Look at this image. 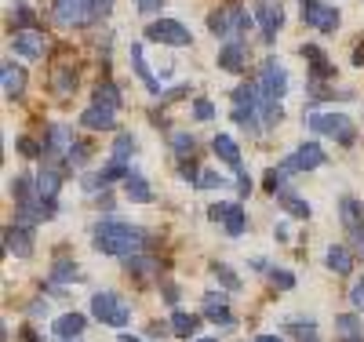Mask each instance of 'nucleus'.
I'll return each mask as SVG.
<instances>
[{"label": "nucleus", "mask_w": 364, "mask_h": 342, "mask_svg": "<svg viewBox=\"0 0 364 342\" xmlns=\"http://www.w3.org/2000/svg\"><path fill=\"white\" fill-rule=\"evenodd\" d=\"M91 244H95V252H102V255L132 259V255L142 252L146 237H142V230L124 226V223H102V226H95V237H91Z\"/></svg>", "instance_id": "obj_1"}, {"label": "nucleus", "mask_w": 364, "mask_h": 342, "mask_svg": "<svg viewBox=\"0 0 364 342\" xmlns=\"http://www.w3.org/2000/svg\"><path fill=\"white\" fill-rule=\"evenodd\" d=\"M146 41H157V44H171V48H190V29L182 26L178 18H157V22H149L146 29Z\"/></svg>", "instance_id": "obj_2"}, {"label": "nucleus", "mask_w": 364, "mask_h": 342, "mask_svg": "<svg viewBox=\"0 0 364 342\" xmlns=\"http://www.w3.org/2000/svg\"><path fill=\"white\" fill-rule=\"evenodd\" d=\"M91 314H95L102 324H109V328H124V324H128V306L120 302L113 292L91 295Z\"/></svg>", "instance_id": "obj_3"}, {"label": "nucleus", "mask_w": 364, "mask_h": 342, "mask_svg": "<svg viewBox=\"0 0 364 342\" xmlns=\"http://www.w3.org/2000/svg\"><path fill=\"white\" fill-rule=\"evenodd\" d=\"M310 128H314L317 135L339 139L343 146L353 142V124H350V117H343V113H314V117H310Z\"/></svg>", "instance_id": "obj_4"}, {"label": "nucleus", "mask_w": 364, "mask_h": 342, "mask_svg": "<svg viewBox=\"0 0 364 342\" xmlns=\"http://www.w3.org/2000/svg\"><path fill=\"white\" fill-rule=\"evenodd\" d=\"M302 22H310L321 33H336L339 29V11L331 4H321V0H302Z\"/></svg>", "instance_id": "obj_5"}, {"label": "nucleus", "mask_w": 364, "mask_h": 342, "mask_svg": "<svg viewBox=\"0 0 364 342\" xmlns=\"http://www.w3.org/2000/svg\"><path fill=\"white\" fill-rule=\"evenodd\" d=\"M255 22L262 29V41L273 44L277 33H281V26H284V8L273 4V0H259V4H255Z\"/></svg>", "instance_id": "obj_6"}, {"label": "nucleus", "mask_w": 364, "mask_h": 342, "mask_svg": "<svg viewBox=\"0 0 364 342\" xmlns=\"http://www.w3.org/2000/svg\"><path fill=\"white\" fill-rule=\"evenodd\" d=\"M259 91L266 99H281L288 91V73L277 66V58H266L262 62V73H259Z\"/></svg>", "instance_id": "obj_7"}, {"label": "nucleus", "mask_w": 364, "mask_h": 342, "mask_svg": "<svg viewBox=\"0 0 364 342\" xmlns=\"http://www.w3.org/2000/svg\"><path fill=\"white\" fill-rule=\"evenodd\" d=\"M70 149H73V132L66 128V124H51V128H48V142H44V157L48 161H58V157L70 161Z\"/></svg>", "instance_id": "obj_8"}, {"label": "nucleus", "mask_w": 364, "mask_h": 342, "mask_svg": "<svg viewBox=\"0 0 364 342\" xmlns=\"http://www.w3.org/2000/svg\"><path fill=\"white\" fill-rule=\"evenodd\" d=\"M4 252L15 255V259H29V255H33V233H29V226L11 223L4 230Z\"/></svg>", "instance_id": "obj_9"}, {"label": "nucleus", "mask_w": 364, "mask_h": 342, "mask_svg": "<svg viewBox=\"0 0 364 342\" xmlns=\"http://www.w3.org/2000/svg\"><path fill=\"white\" fill-rule=\"evenodd\" d=\"M51 11H55V22L58 26H84V22H91L87 0H55Z\"/></svg>", "instance_id": "obj_10"}, {"label": "nucleus", "mask_w": 364, "mask_h": 342, "mask_svg": "<svg viewBox=\"0 0 364 342\" xmlns=\"http://www.w3.org/2000/svg\"><path fill=\"white\" fill-rule=\"evenodd\" d=\"M117 109H109V106H87L84 113H80V124L87 132H109L113 124H117V117H113Z\"/></svg>", "instance_id": "obj_11"}, {"label": "nucleus", "mask_w": 364, "mask_h": 342, "mask_svg": "<svg viewBox=\"0 0 364 342\" xmlns=\"http://www.w3.org/2000/svg\"><path fill=\"white\" fill-rule=\"evenodd\" d=\"M339 219H343V226L357 237V233L364 230V204L353 201V197H343V201H339Z\"/></svg>", "instance_id": "obj_12"}, {"label": "nucleus", "mask_w": 364, "mask_h": 342, "mask_svg": "<svg viewBox=\"0 0 364 342\" xmlns=\"http://www.w3.org/2000/svg\"><path fill=\"white\" fill-rule=\"evenodd\" d=\"M11 48H15V55H22V58H41V55H44V41H41L37 29H22V33L11 41Z\"/></svg>", "instance_id": "obj_13"}, {"label": "nucleus", "mask_w": 364, "mask_h": 342, "mask_svg": "<svg viewBox=\"0 0 364 342\" xmlns=\"http://www.w3.org/2000/svg\"><path fill=\"white\" fill-rule=\"evenodd\" d=\"M0 80H4V95H8V99H18L22 91H26V73L15 66L11 58L4 62V66H0Z\"/></svg>", "instance_id": "obj_14"}, {"label": "nucleus", "mask_w": 364, "mask_h": 342, "mask_svg": "<svg viewBox=\"0 0 364 342\" xmlns=\"http://www.w3.org/2000/svg\"><path fill=\"white\" fill-rule=\"evenodd\" d=\"M204 317L215 321V324H226V328L233 324V314H230V306H226V295H223V292H219V295L211 292V295L204 299Z\"/></svg>", "instance_id": "obj_15"}, {"label": "nucleus", "mask_w": 364, "mask_h": 342, "mask_svg": "<svg viewBox=\"0 0 364 342\" xmlns=\"http://www.w3.org/2000/svg\"><path fill=\"white\" fill-rule=\"evenodd\" d=\"M208 29H211L215 37H233V33H237V15H233V8L211 11V15H208Z\"/></svg>", "instance_id": "obj_16"}, {"label": "nucleus", "mask_w": 364, "mask_h": 342, "mask_svg": "<svg viewBox=\"0 0 364 342\" xmlns=\"http://www.w3.org/2000/svg\"><path fill=\"white\" fill-rule=\"evenodd\" d=\"M302 58L310 62V73H314V80H324V77H336V70H331V62L324 58V51H321L317 44H306V48H302Z\"/></svg>", "instance_id": "obj_17"}, {"label": "nucleus", "mask_w": 364, "mask_h": 342, "mask_svg": "<svg viewBox=\"0 0 364 342\" xmlns=\"http://www.w3.org/2000/svg\"><path fill=\"white\" fill-rule=\"evenodd\" d=\"M33 178H37V193H41V201H55V193L63 190V175H58L55 168H44V171H37Z\"/></svg>", "instance_id": "obj_18"}, {"label": "nucleus", "mask_w": 364, "mask_h": 342, "mask_svg": "<svg viewBox=\"0 0 364 342\" xmlns=\"http://www.w3.org/2000/svg\"><path fill=\"white\" fill-rule=\"evenodd\" d=\"M84 328H87V321H84L80 314H63V317L55 321V335L63 338V342H73Z\"/></svg>", "instance_id": "obj_19"}, {"label": "nucleus", "mask_w": 364, "mask_h": 342, "mask_svg": "<svg viewBox=\"0 0 364 342\" xmlns=\"http://www.w3.org/2000/svg\"><path fill=\"white\" fill-rule=\"evenodd\" d=\"M219 66H223L226 73H240V70H245V44H240V41L226 44V48L219 51Z\"/></svg>", "instance_id": "obj_20"}, {"label": "nucleus", "mask_w": 364, "mask_h": 342, "mask_svg": "<svg viewBox=\"0 0 364 342\" xmlns=\"http://www.w3.org/2000/svg\"><path fill=\"white\" fill-rule=\"evenodd\" d=\"M132 66H135V73H139V80L146 84V91H149V95H161V84L154 80V73H149L146 58H142V44H132Z\"/></svg>", "instance_id": "obj_21"}, {"label": "nucleus", "mask_w": 364, "mask_h": 342, "mask_svg": "<svg viewBox=\"0 0 364 342\" xmlns=\"http://www.w3.org/2000/svg\"><path fill=\"white\" fill-rule=\"evenodd\" d=\"M295 161H299V171H314L324 164V149L317 142H302L299 153H295Z\"/></svg>", "instance_id": "obj_22"}, {"label": "nucleus", "mask_w": 364, "mask_h": 342, "mask_svg": "<svg viewBox=\"0 0 364 342\" xmlns=\"http://www.w3.org/2000/svg\"><path fill=\"white\" fill-rule=\"evenodd\" d=\"M211 149H215V157L230 168H240V153H237V142L230 135H215V142H211Z\"/></svg>", "instance_id": "obj_23"}, {"label": "nucleus", "mask_w": 364, "mask_h": 342, "mask_svg": "<svg viewBox=\"0 0 364 342\" xmlns=\"http://www.w3.org/2000/svg\"><path fill=\"white\" fill-rule=\"evenodd\" d=\"M324 262H328V269H336V273H350V269H353V259H350V252H346L343 244H331L328 255H324Z\"/></svg>", "instance_id": "obj_24"}, {"label": "nucleus", "mask_w": 364, "mask_h": 342, "mask_svg": "<svg viewBox=\"0 0 364 342\" xmlns=\"http://www.w3.org/2000/svg\"><path fill=\"white\" fill-rule=\"evenodd\" d=\"M124 190H128V197H132L135 204H149V201H154V190H149V182H146L142 175H135V171H132V178H128Z\"/></svg>", "instance_id": "obj_25"}, {"label": "nucleus", "mask_w": 364, "mask_h": 342, "mask_svg": "<svg viewBox=\"0 0 364 342\" xmlns=\"http://www.w3.org/2000/svg\"><path fill=\"white\" fill-rule=\"evenodd\" d=\"M223 226H226V233H230V237H240V233H245V226H248V219H245V208L233 204V208H230V215L223 219Z\"/></svg>", "instance_id": "obj_26"}, {"label": "nucleus", "mask_w": 364, "mask_h": 342, "mask_svg": "<svg viewBox=\"0 0 364 342\" xmlns=\"http://www.w3.org/2000/svg\"><path fill=\"white\" fill-rule=\"evenodd\" d=\"M197 324H200V321H197L193 314H175V317H171V335H178V338H190V335L197 331Z\"/></svg>", "instance_id": "obj_27"}, {"label": "nucleus", "mask_w": 364, "mask_h": 342, "mask_svg": "<svg viewBox=\"0 0 364 342\" xmlns=\"http://www.w3.org/2000/svg\"><path fill=\"white\" fill-rule=\"evenodd\" d=\"M95 106H109V109H120V91L106 80V84H99L95 87Z\"/></svg>", "instance_id": "obj_28"}, {"label": "nucleus", "mask_w": 364, "mask_h": 342, "mask_svg": "<svg viewBox=\"0 0 364 342\" xmlns=\"http://www.w3.org/2000/svg\"><path fill=\"white\" fill-rule=\"evenodd\" d=\"M211 277H219V281L230 288V292H237L240 288V281H237V273L226 266V262H211Z\"/></svg>", "instance_id": "obj_29"}, {"label": "nucleus", "mask_w": 364, "mask_h": 342, "mask_svg": "<svg viewBox=\"0 0 364 342\" xmlns=\"http://www.w3.org/2000/svg\"><path fill=\"white\" fill-rule=\"evenodd\" d=\"M51 84H55V91H73V87H77V73H73L70 66H63V70H55Z\"/></svg>", "instance_id": "obj_30"}, {"label": "nucleus", "mask_w": 364, "mask_h": 342, "mask_svg": "<svg viewBox=\"0 0 364 342\" xmlns=\"http://www.w3.org/2000/svg\"><path fill=\"white\" fill-rule=\"evenodd\" d=\"M128 273H135V277H154L157 266H154V259H139V255H132V259H128Z\"/></svg>", "instance_id": "obj_31"}, {"label": "nucleus", "mask_w": 364, "mask_h": 342, "mask_svg": "<svg viewBox=\"0 0 364 342\" xmlns=\"http://www.w3.org/2000/svg\"><path fill=\"white\" fill-rule=\"evenodd\" d=\"M357 335H364V328H360V321H357L353 314H346V317H339V338H357Z\"/></svg>", "instance_id": "obj_32"}, {"label": "nucleus", "mask_w": 364, "mask_h": 342, "mask_svg": "<svg viewBox=\"0 0 364 342\" xmlns=\"http://www.w3.org/2000/svg\"><path fill=\"white\" fill-rule=\"evenodd\" d=\"M132 153H135V139H132V135H120L117 146H113V161H124V164H128Z\"/></svg>", "instance_id": "obj_33"}, {"label": "nucleus", "mask_w": 364, "mask_h": 342, "mask_svg": "<svg viewBox=\"0 0 364 342\" xmlns=\"http://www.w3.org/2000/svg\"><path fill=\"white\" fill-rule=\"evenodd\" d=\"M171 146H175V153L178 157H193V135H186V132H178V135H171Z\"/></svg>", "instance_id": "obj_34"}, {"label": "nucleus", "mask_w": 364, "mask_h": 342, "mask_svg": "<svg viewBox=\"0 0 364 342\" xmlns=\"http://www.w3.org/2000/svg\"><path fill=\"white\" fill-rule=\"evenodd\" d=\"M197 186H200V190H223V186H226V175H219V171H200Z\"/></svg>", "instance_id": "obj_35"}, {"label": "nucleus", "mask_w": 364, "mask_h": 342, "mask_svg": "<svg viewBox=\"0 0 364 342\" xmlns=\"http://www.w3.org/2000/svg\"><path fill=\"white\" fill-rule=\"evenodd\" d=\"M109 11H113V0H87V15H91V22L106 18Z\"/></svg>", "instance_id": "obj_36"}, {"label": "nucleus", "mask_w": 364, "mask_h": 342, "mask_svg": "<svg viewBox=\"0 0 364 342\" xmlns=\"http://www.w3.org/2000/svg\"><path fill=\"white\" fill-rule=\"evenodd\" d=\"M73 277H77V266L73 262H55V269H51V281H73Z\"/></svg>", "instance_id": "obj_37"}, {"label": "nucleus", "mask_w": 364, "mask_h": 342, "mask_svg": "<svg viewBox=\"0 0 364 342\" xmlns=\"http://www.w3.org/2000/svg\"><path fill=\"white\" fill-rule=\"evenodd\" d=\"M288 331H295L302 342H317V328H314V324H299V321H288Z\"/></svg>", "instance_id": "obj_38"}, {"label": "nucleus", "mask_w": 364, "mask_h": 342, "mask_svg": "<svg viewBox=\"0 0 364 342\" xmlns=\"http://www.w3.org/2000/svg\"><path fill=\"white\" fill-rule=\"evenodd\" d=\"M284 208H288L291 215H299V219H310V204L299 201V197H288V193H284Z\"/></svg>", "instance_id": "obj_39"}, {"label": "nucleus", "mask_w": 364, "mask_h": 342, "mask_svg": "<svg viewBox=\"0 0 364 342\" xmlns=\"http://www.w3.org/2000/svg\"><path fill=\"white\" fill-rule=\"evenodd\" d=\"M193 117H197V120H211V117H215V106H211L208 99H197V102H193Z\"/></svg>", "instance_id": "obj_40"}, {"label": "nucleus", "mask_w": 364, "mask_h": 342, "mask_svg": "<svg viewBox=\"0 0 364 342\" xmlns=\"http://www.w3.org/2000/svg\"><path fill=\"white\" fill-rule=\"evenodd\" d=\"M15 26L33 29V15H29V8H26V4H15Z\"/></svg>", "instance_id": "obj_41"}, {"label": "nucleus", "mask_w": 364, "mask_h": 342, "mask_svg": "<svg viewBox=\"0 0 364 342\" xmlns=\"http://www.w3.org/2000/svg\"><path fill=\"white\" fill-rule=\"evenodd\" d=\"M87 142H73V149H70V164H84L87 161Z\"/></svg>", "instance_id": "obj_42"}, {"label": "nucleus", "mask_w": 364, "mask_h": 342, "mask_svg": "<svg viewBox=\"0 0 364 342\" xmlns=\"http://www.w3.org/2000/svg\"><path fill=\"white\" fill-rule=\"evenodd\" d=\"M350 302H353L357 309H364V277H360V281H353V288H350Z\"/></svg>", "instance_id": "obj_43"}, {"label": "nucleus", "mask_w": 364, "mask_h": 342, "mask_svg": "<svg viewBox=\"0 0 364 342\" xmlns=\"http://www.w3.org/2000/svg\"><path fill=\"white\" fill-rule=\"evenodd\" d=\"M18 153L22 157H41V146L33 139H18Z\"/></svg>", "instance_id": "obj_44"}, {"label": "nucleus", "mask_w": 364, "mask_h": 342, "mask_svg": "<svg viewBox=\"0 0 364 342\" xmlns=\"http://www.w3.org/2000/svg\"><path fill=\"white\" fill-rule=\"evenodd\" d=\"M269 277H273V284H281V288H291V284H295V277H291L288 269H273Z\"/></svg>", "instance_id": "obj_45"}, {"label": "nucleus", "mask_w": 364, "mask_h": 342, "mask_svg": "<svg viewBox=\"0 0 364 342\" xmlns=\"http://www.w3.org/2000/svg\"><path fill=\"white\" fill-rule=\"evenodd\" d=\"M230 208H233V204H211V208H208V215L219 223V219H226V215H230Z\"/></svg>", "instance_id": "obj_46"}, {"label": "nucleus", "mask_w": 364, "mask_h": 342, "mask_svg": "<svg viewBox=\"0 0 364 342\" xmlns=\"http://www.w3.org/2000/svg\"><path fill=\"white\" fill-rule=\"evenodd\" d=\"M161 4H164V0H139V11H142V15H154Z\"/></svg>", "instance_id": "obj_47"}, {"label": "nucleus", "mask_w": 364, "mask_h": 342, "mask_svg": "<svg viewBox=\"0 0 364 342\" xmlns=\"http://www.w3.org/2000/svg\"><path fill=\"white\" fill-rule=\"evenodd\" d=\"M164 299H168V302H178V288H175V284H164Z\"/></svg>", "instance_id": "obj_48"}, {"label": "nucleus", "mask_w": 364, "mask_h": 342, "mask_svg": "<svg viewBox=\"0 0 364 342\" xmlns=\"http://www.w3.org/2000/svg\"><path fill=\"white\" fill-rule=\"evenodd\" d=\"M353 66H364V48H357V51H353Z\"/></svg>", "instance_id": "obj_49"}, {"label": "nucleus", "mask_w": 364, "mask_h": 342, "mask_svg": "<svg viewBox=\"0 0 364 342\" xmlns=\"http://www.w3.org/2000/svg\"><path fill=\"white\" fill-rule=\"evenodd\" d=\"M255 342H281V338H277V335H259Z\"/></svg>", "instance_id": "obj_50"}, {"label": "nucleus", "mask_w": 364, "mask_h": 342, "mask_svg": "<svg viewBox=\"0 0 364 342\" xmlns=\"http://www.w3.org/2000/svg\"><path fill=\"white\" fill-rule=\"evenodd\" d=\"M357 247H360V259H364V230L357 233Z\"/></svg>", "instance_id": "obj_51"}, {"label": "nucleus", "mask_w": 364, "mask_h": 342, "mask_svg": "<svg viewBox=\"0 0 364 342\" xmlns=\"http://www.w3.org/2000/svg\"><path fill=\"white\" fill-rule=\"evenodd\" d=\"M120 342H142V338H132V335H120Z\"/></svg>", "instance_id": "obj_52"}, {"label": "nucleus", "mask_w": 364, "mask_h": 342, "mask_svg": "<svg viewBox=\"0 0 364 342\" xmlns=\"http://www.w3.org/2000/svg\"><path fill=\"white\" fill-rule=\"evenodd\" d=\"M343 342H364V335H357V338H343Z\"/></svg>", "instance_id": "obj_53"}, {"label": "nucleus", "mask_w": 364, "mask_h": 342, "mask_svg": "<svg viewBox=\"0 0 364 342\" xmlns=\"http://www.w3.org/2000/svg\"><path fill=\"white\" fill-rule=\"evenodd\" d=\"M197 342H215V338H197Z\"/></svg>", "instance_id": "obj_54"}]
</instances>
